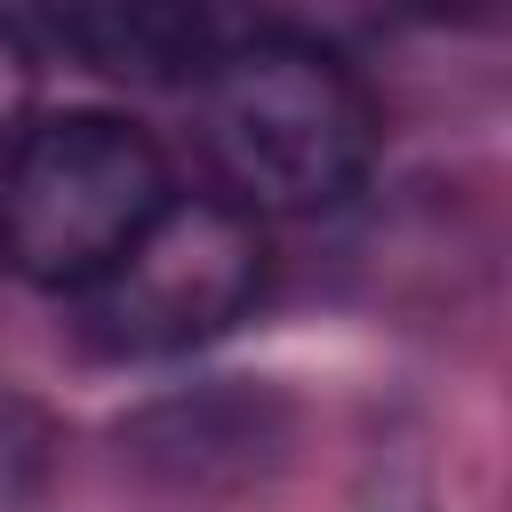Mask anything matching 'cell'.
<instances>
[{
  "label": "cell",
  "mask_w": 512,
  "mask_h": 512,
  "mask_svg": "<svg viewBox=\"0 0 512 512\" xmlns=\"http://www.w3.org/2000/svg\"><path fill=\"white\" fill-rule=\"evenodd\" d=\"M376 96L360 72L288 24L216 40L200 72V144L224 176V200L264 216L344 208L376 168Z\"/></svg>",
  "instance_id": "1"
},
{
  "label": "cell",
  "mask_w": 512,
  "mask_h": 512,
  "mask_svg": "<svg viewBox=\"0 0 512 512\" xmlns=\"http://www.w3.org/2000/svg\"><path fill=\"white\" fill-rule=\"evenodd\" d=\"M168 200V152L128 112H32L16 152L0 160V264L48 296H80L136 248V232Z\"/></svg>",
  "instance_id": "2"
},
{
  "label": "cell",
  "mask_w": 512,
  "mask_h": 512,
  "mask_svg": "<svg viewBox=\"0 0 512 512\" xmlns=\"http://www.w3.org/2000/svg\"><path fill=\"white\" fill-rule=\"evenodd\" d=\"M272 240L264 224L224 192H176L136 248L80 288V344L112 360H176L192 344H216L264 304Z\"/></svg>",
  "instance_id": "3"
},
{
  "label": "cell",
  "mask_w": 512,
  "mask_h": 512,
  "mask_svg": "<svg viewBox=\"0 0 512 512\" xmlns=\"http://www.w3.org/2000/svg\"><path fill=\"white\" fill-rule=\"evenodd\" d=\"M280 432H288V408H280L272 392H256V384L176 392V400L144 408L136 424H120V440H128L152 472H168V480H184V488H200V480H216V472H256V456L280 448Z\"/></svg>",
  "instance_id": "4"
},
{
  "label": "cell",
  "mask_w": 512,
  "mask_h": 512,
  "mask_svg": "<svg viewBox=\"0 0 512 512\" xmlns=\"http://www.w3.org/2000/svg\"><path fill=\"white\" fill-rule=\"evenodd\" d=\"M48 32L120 80H200L216 56L208 16L192 8H64L48 16Z\"/></svg>",
  "instance_id": "5"
},
{
  "label": "cell",
  "mask_w": 512,
  "mask_h": 512,
  "mask_svg": "<svg viewBox=\"0 0 512 512\" xmlns=\"http://www.w3.org/2000/svg\"><path fill=\"white\" fill-rule=\"evenodd\" d=\"M48 456H56L48 408L0 384V512H24L32 504V488L48 480Z\"/></svg>",
  "instance_id": "6"
},
{
  "label": "cell",
  "mask_w": 512,
  "mask_h": 512,
  "mask_svg": "<svg viewBox=\"0 0 512 512\" xmlns=\"http://www.w3.org/2000/svg\"><path fill=\"white\" fill-rule=\"evenodd\" d=\"M24 128H32V40H24V24L0 16V160L16 152Z\"/></svg>",
  "instance_id": "7"
},
{
  "label": "cell",
  "mask_w": 512,
  "mask_h": 512,
  "mask_svg": "<svg viewBox=\"0 0 512 512\" xmlns=\"http://www.w3.org/2000/svg\"><path fill=\"white\" fill-rule=\"evenodd\" d=\"M360 512H432V496H424L416 480H384V496H368Z\"/></svg>",
  "instance_id": "8"
}]
</instances>
